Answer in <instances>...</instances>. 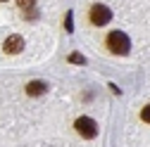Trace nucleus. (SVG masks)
<instances>
[{
	"label": "nucleus",
	"instance_id": "nucleus-1",
	"mask_svg": "<svg viewBox=\"0 0 150 147\" xmlns=\"http://www.w3.org/2000/svg\"><path fill=\"white\" fill-rule=\"evenodd\" d=\"M107 48L110 52H115V55H126L131 50V41H129V36L122 33V31H112L107 36Z\"/></svg>",
	"mask_w": 150,
	"mask_h": 147
},
{
	"label": "nucleus",
	"instance_id": "nucleus-2",
	"mask_svg": "<svg viewBox=\"0 0 150 147\" xmlns=\"http://www.w3.org/2000/svg\"><path fill=\"white\" fill-rule=\"evenodd\" d=\"M74 128H76V133L81 138H86V140H91V138L98 135V123L93 121V119H88V116H79L76 123H74Z\"/></svg>",
	"mask_w": 150,
	"mask_h": 147
},
{
	"label": "nucleus",
	"instance_id": "nucleus-3",
	"mask_svg": "<svg viewBox=\"0 0 150 147\" xmlns=\"http://www.w3.org/2000/svg\"><path fill=\"white\" fill-rule=\"evenodd\" d=\"M110 19H112V12H110V7H107V5L96 3V5L91 7V22L96 24V26H105Z\"/></svg>",
	"mask_w": 150,
	"mask_h": 147
},
{
	"label": "nucleus",
	"instance_id": "nucleus-4",
	"mask_svg": "<svg viewBox=\"0 0 150 147\" xmlns=\"http://www.w3.org/2000/svg\"><path fill=\"white\" fill-rule=\"evenodd\" d=\"M3 50H5L7 55H17V52H22V50H24V38H22L19 33L7 36V41L3 43Z\"/></svg>",
	"mask_w": 150,
	"mask_h": 147
},
{
	"label": "nucleus",
	"instance_id": "nucleus-5",
	"mask_svg": "<svg viewBox=\"0 0 150 147\" xmlns=\"http://www.w3.org/2000/svg\"><path fill=\"white\" fill-rule=\"evenodd\" d=\"M45 90H48V83H43V81H31V83H26V95H31V97L43 95Z\"/></svg>",
	"mask_w": 150,
	"mask_h": 147
},
{
	"label": "nucleus",
	"instance_id": "nucleus-6",
	"mask_svg": "<svg viewBox=\"0 0 150 147\" xmlns=\"http://www.w3.org/2000/svg\"><path fill=\"white\" fill-rule=\"evenodd\" d=\"M69 62L71 64H86V57H81V55H69Z\"/></svg>",
	"mask_w": 150,
	"mask_h": 147
},
{
	"label": "nucleus",
	"instance_id": "nucleus-7",
	"mask_svg": "<svg viewBox=\"0 0 150 147\" xmlns=\"http://www.w3.org/2000/svg\"><path fill=\"white\" fill-rule=\"evenodd\" d=\"M141 119H143V121H145V123H150V104H148V107H143V109H141Z\"/></svg>",
	"mask_w": 150,
	"mask_h": 147
},
{
	"label": "nucleus",
	"instance_id": "nucleus-8",
	"mask_svg": "<svg viewBox=\"0 0 150 147\" xmlns=\"http://www.w3.org/2000/svg\"><path fill=\"white\" fill-rule=\"evenodd\" d=\"M17 3H19V7H22V10H31L36 0H17Z\"/></svg>",
	"mask_w": 150,
	"mask_h": 147
},
{
	"label": "nucleus",
	"instance_id": "nucleus-9",
	"mask_svg": "<svg viewBox=\"0 0 150 147\" xmlns=\"http://www.w3.org/2000/svg\"><path fill=\"white\" fill-rule=\"evenodd\" d=\"M67 31H71V12L67 14Z\"/></svg>",
	"mask_w": 150,
	"mask_h": 147
}]
</instances>
